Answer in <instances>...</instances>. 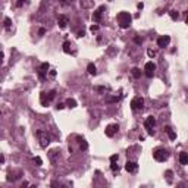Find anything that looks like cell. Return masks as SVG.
<instances>
[{
  "instance_id": "cell-28",
  "label": "cell",
  "mask_w": 188,
  "mask_h": 188,
  "mask_svg": "<svg viewBox=\"0 0 188 188\" xmlns=\"http://www.w3.org/2000/svg\"><path fill=\"white\" fill-rule=\"evenodd\" d=\"M110 169L113 172H119V166L116 165V163H110Z\"/></svg>"
},
{
  "instance_id": "cell-32",
  "label": "cell",
  "mask_w": 188,
  "mask_h": 188,
  "mask_svg": "<svg viewBox=\"0 0 188 188\" xmlns=\"http://www.w3.org/2000/svg\"><path fill=\"white\" fill-rule=\"evenodd\" d=\"M90 31H91V33L99 31V25H91V27H90Z\"/></svg>"
},
{
  "instance_id": "cell-15",
  "label": "cell",
  "mask_w": 188,
  "mask_h": 188,
  "mask_svg": "<svg viewBox=\"0 0 188 188\" xmlns=\"http://www.w3.org/2000/svg\"><path fill=\"white\" fill-rule=\"evenodd\" d=\"M49 156H50V162H52V163L55 165L56 162H57V157H59V153H57V150H52Z\"/></svg>"
},
{
  "instance_id": "cell-33",
  "label": "cell",
  "mask_w": 188,
  "mask_h": 188,
  "mask_svg": "<svg viewBox=\"0 0 188 188\" xmlns=\"http://www.w3.org/2000/svg\"><path fill=\"white\" fill-rule=\"evenodd\" d=\"M21 188H37V187H35V185H30L28 182H24V184H22V187H21Z\"/></svg>"
},
{
  "instance_id": "cell-21",
  "label": "cell",
  "mask_w": 188,
  "mask_h": 188,
  "mask_svg": "<svg viewBox=\"0 0 188 188\" xmlns=\"http://www.w3.org/2000/svg\"><path fill=\"white\" fill-rule=\"evenodd\" d=\"M66 106L71 107V109H74V107H77V101H75L74 99H68L66 100Z\"/></svg>"
},
{
  "instance_id": "cell-12",
  "label": "cell",
  "mask_w": 188,
  "mask_h": 188,
  "mask_svg": "<svg viewBox=\"0 0 188 188\" xmlns=\"http://www.w3.org/2000/svg\"><path fill=\"white\" fill-rule=\"evenodd\" d=\"M68 16H65V15H59V18H57V24H59V27L63 30V28H66L68 25Z\"/></svg>"
},
{
  "instance_id": "cell-31",
  "label": "cell",
  "mask_w": 188,
  "mask_h": 188,
  "mask_svg": "<svg viewBox=\"0 0 188 188\" xmlns=\"http://www.w3.org/2000/svg\"><path fill=\"white\" fill-rule=\"evenodd\" d=\"M52 188H62V185H60L57 181H53V182H52Z\"/></svg>"
},
{
  "instance_id": "cell-11",
  "label": "cell",
  "mask_w": 188,
  "mask_h": 188,
  "mask_svg": "<svg viewBox=\"0 0 188 188\" xmlns=\"http://www.w3.org/2000/svg\"><path fill=\"white\" fill-rule=\"evenodd\" d=\"M49 68H50V65H49L47 62H44V63H41V65H40V71H38V75H40V78H41V79H44V74H47Z\"/></svg>"
},
{
  "instance_id": "cell-19",
  "label": "cell",
  "mask_w": 188,
  "mask_h": 188,
  "mask_svg": "<svg viewBox=\"0 0 188 188\" xmlns=\"http://www.w3.org/2000/svg\"><path fill=\"white\" fill-rule=\"evenodd\" d=\"M131 72H132V77L134 78H140V77H141V69H140V68H132V71H131Z\"/></svg>"
},
{
  "instance_id": "cell-17",
  "label": "cell",
  "mask_w": 188,
  "mask_h": 188,
  "mask_svg": "<svg viewBox=\"0 0 188 188\" xmlns=\"http://www.w3.org/2000/svg\"><path fill=\"white\" fill-rule=\"evenodd\" d=\"M165 131L167 132V135H169V138H170V140H176V134L172 131V128H170V126H165Z\"/></svg>"
},
{
  "instance_id": "cell-37",
  "label": "cell",
  "mask_w": 188,
  "mask_h": 188,
  "mask_svg": "<svg viewBox=\"0 0 188 188\" xmlns=\"http://www.w3.org/2000/svg\"><path fill=\"white\" fill-rule=\"evenodd\" d=\"M84 35H85L84 31H79V33H78V37H79V38H81V37H84Z\"/></svg>"
},
{
  "instance_id": "cell-5",
  "label": "cell",
  "mask_w": 188,
  "mask_h": 188,
  "mask_svg": "<svg viewBox=\"0 0 188 188\" xmlns=\"http://www.w3.org/2000/svg\"><path fill=\"white\" fill-rule=\"evenodd\" d=\"M156 125V119L153 116H148L145 121H144V126H145V129L148 131L150 135H154V131H153V126Z\"/></svg>"
},
{
  "instance_id": "cell-1",
  "label": "cell",
  "mask_w": 188,
  "mask_h": 188,
  "mask_svg": "<svg viewBox=\"0 0 188 188\" xmlns=\"http://www.w3.org/2000/svg\"><path fill=\"white\" fill-rule=\"evenodd\" d=\"M131 22H132L131 13H128V12H119V13H118V24H119L121 28H123V30L129 28Z\"/></svg>"
},
{
  "instance_id": "cell-36",
  "label": "cell",
  "mask_w": 188,
  "mask_h": 188,
  "mask_svg": "<svg viewBox=\"0 0 188 188\" xmlns=\"http://www.w3.org/2000/svg\"><path fill=\"white\" fill-rule=\"evenodd\" d=\"M38 34H40V35H44V34H46V30H44V28H40Z\"/></svg>"
},
{
  "instance_id": "cell-38",
  "label": "cell",
  "mask_w": 188,
  "mask_h": 188,
  "mask_svg": "<svg viewBox=\"0 0 188 188\" xmlns=\"http://www.w3.org/2000/svg\"><path fill=\"white\" fill-rule=\"evenodd\" d=\"M137 8H138V9H143V8H144V3H138V5H137Z\"/></svg>"
},
{
  "instance_id": "cell-3",
  "label": "cell",
  "mask_w": 188,
  "mask_h": 188,
  "mask_svg": "<svg viewBox=\"0 0 188 188\" xmlns=\"http://www.w3.org/2000/svg\"><path fill=\"white\" fill-rule=\"evenodd\" d=\"M153 157H154V160L157 162H165L167 160V157H169V153H167V150L165 148H157L153 151Z\"/></svg>"
},
{
  "instance_id": "cell-23",
  "label": "cell",
  "mask_w": 188,
  "mask_h": 188,
  "mask_svg": "<svg viewBox=\"0 0 188 188\" xmlns=\"http://www.w3.org/2000/svg\"><path fill=\"white\" fill-rule=\"evenodd\" d=\"M169 16H170L173 21H176L178 18H179V13H178L176 11H169Z\"/></svg>"
},
{
  "instance_id": "cell-22",
  "label": "cell",
  "mask_w": 188,
  "mask_h": 188,
  "mask_svg": "<svg viewBox=\"0 0 188 188\" xmlns=\"http://www.w3.org/2000/svg\"><path fill=\"white\" fill-rule=\"evenodd\" d=\"M18 178L19 176H16V175H15V173H8V178H6V179H8V182H13V181H16V179H18Z\"/></svg>"
},
{
  "instance_id": "cell-24",
  "label": "cell",
  "mask_w": 188,
  "mask_h": 188,
  "mask_svg": "<svg viewBox=\"0 0 188 188\" xmlns=\"http://www.w3.org/2000/svg\"><path fill=\"white\" fill-rule=\"evenodd\" d=\"M166 179H167V182H169V184H170V182H172V175H173V173H172V170H166Z\"/></svg>"
},
{
  "instance_id": "cell-18",
  "label": "cell",
  "mask_w": 188,
  "mask_h": 188,
  "mask_svg": "<svg viewBox=\"0 0 188 188\" xmlns=\"http://www.w3.org/2000/svg\"><path fill=\"white\" fill-rule=\"evenodd\" d=\"M71 47H72V46H71V43H69V41H65V43H63V52L69 55V53L72 52V49H71Z\"/></svg>"
},
{
  "instance_id": "cell-7",
  "label": "cell",
  "mask_w": 188,
  "mask_h": 188,
  "mask_svg": "<svg viewBox=\"0 0 188 188\" xmlns=\"http://www.w3.org/2000/svg\"><path fill=\"white\" fill-rule=\"evenodd\" d=\"M143 106H144V99L143 97H135V99H132V101H131L132 110H140V109H143Z\"/></svg>"
},
{
  "instance_id": "cell-6",
  "label": "cell",
  "mask_w": 188,
  "mask_h": 188,
  "mask_svg": "<svg viewBox=\"0 0 188 188\" xmlns=\"http://www.w3.org/2000/svg\"><path fill=\"white\" fill-rule=\"evenodd\" d=\"M104 9H106V6L104 5H101V6H99L96 11H94V13H93V21L97 24L101 21V16H103V12H104Z\"/></svg>"
},
{
  "instance_id": "cell-30",
  "label": "cell",
  "mask_w": 188,
  "mask_h": 188,
  "mask_svg": "<svg viewBox=\"0 0 188 188\" xmlns=\"http://www.w3.org/2000/svg\"><path fill=\"white\" fill-rule=\"evenodd\" d=\"M118 159H119V157H118V154L110 156V163H116V162H118Z\"/></svg>"
},
{
  "instance_id": "cell-10",
  "label": "cell",
  "mask_w": 188,
  "mask_h": 188,
  "mask_svg": "<svg viewBox=\"0 0 188 188\" xmlns=\"http://www.w3.org/2000/svg\"><path fill=\"white\" fill-rule=\"evenodd\" d=\"M125 169H126V172L132 173V172H135V170L138 169V166H137V163H135V162H132V160H128V162L125 163Z\"/></svg>"
},
{
  "instance_id": "cell-39",
  "label": "cell",
  "mask_w": 188,
  "mask_h": 188,
  "mask_svg": "<svg viewBox=\"0 0 188 188\" xmlns=\"http://www.w3.org/2000/svg\"><path fill=\"white\" fill-rule=\"evenodd\" d=\"M50 77H56V71H50Z\"/></svg>"
},
{
  "instance_id": "cell-40",
  "label": "cell",
  "mask_w": 188,
  "mask_h": 188,
  "mask_svg": "<svg viewBox=\"0 0 188 188\" xmlns=\"http://www.w3.org/2000/svg\"><path fill=\"white\" fill-rule=\"evenodd\" d=\"M3 62V53H0V63Z\"/></svg>"
},
{
  "instance_id": "cell-35",
  "label": "cell",
  "mask_w": 188,
  "mask_h": 188,
  "mask_svg": "<svg viewBox=\"0 0 188 188\" xmlns=\"http://www.w3.org/2000/svg\"><path fill=\"white\" fill-rule=\"evenodd\" d=\"M56 107H57V110H60V109H63V107H65V104H62V103H59V104H57Z\"/></svg>"
},
{
  "instance_id": "cell-14",
  "label": "cell",
  "mask_w": 188,
  "mask_h": 188,
  "mask_svg": "<svg viewBox=\"0 0 188 188\" xmlns=\"http://www.w3.org/2000/svg\"><path fill=\"white\" fill-rule=\"evenodd\" d=\"M179 162H181V165H188V154L185 151L179 153Z\"/></svg>"
},
{
  "instance_id": "cell-2",
  "label": "cell",
  "mask_w": 188,
  "mask_h": 188,
  "mask_svg": "<svg viewBox=\"0 0 188 188\" xmlns=\"http://www.w3.org/2000/svg\"><path fill=\"white\" fill-rule=\"evenodd\" d=\"M37 137H38V141H40V145H41V147H47L49 144L52 143L50 134L47 132V131H44V129L37 131Z\"/></svg>"
},
{
  "instance_id": "cell-16",
  "label": "cell",
  "mask_w": 188,
  "mask_h": 188,
  "mask_svg": "<svg viewBox=\"0 0 188 188\" xmlns=\"http://www.w3.org/2000/svg\"><path fill=\"white\" fill-rule=\"evenodd\" d=\"M87 71H88L90 75H96V74H97V68H96V65H94V63H88Z\"/></svg>"
},
{
  "instance_id": "cell-27",
  "label": "cell",
  "mask_w": 188,
  "mask_h": 188,
  "mask_svg": "<svg viewBox=\"0 0 188 188\" xmlns=\"http://www.w3.org/2000/svg\"><path fill=\"white\" fill-rule=\"evenodd\" d=\"M11 25H12V21H11V18H5V27L9 30L11 28Z\"/></svg>"
},
{
  "instance_id": "cell-13",
  "label": "cell",
  "mask_w": 188,
  "mask_h": 188,
  "mask_svg": "<svg viewBox=\"0 0 188 188\" xmlns=\"http://www.w3.org/2000/svg\"><path fill=\"white\" fill-rule=\"evenodd\" d=\"M40 101H41V104L43 106H49V103H50V100L47 97V93H40Z\"/></svg>"
},
{
  "instance_id": "cell-9",
  "label": "cell",
  "mask_w": 188,
  "mask_h": 188,
  "mask_svg": "<svg viewBox=\"0 0 188 188\" xmlns=\"http://www.w3.org/2000/svg\"><path fill=\"white\" fill-rule=\"evenodd\" d=\"M170 43V37L169 35H162L157 38V46L159 47H166V46Z\"/></svg>"
},
{
  "instance_id": "cell-34",
  "label": "cell",
  "mask_w": 188,
  "mask_h": 188,
  "mask_svg": "<svg viewBox=\"0 0 188 188\" xmlns=\"http://www.w3.org/2000/svg\"><path fill=\"white\" fill-rule=\"evenodd\" d=\"M81 6H84V8H90V6H93V3H84V2H81Z\"/></svg>"
},
{
  "instance_id": "cell-4",
  "label": "cell",
  "mask_w": 188,
  "mask_h": 188,
  "mask_svg": "<svg viewBox=\"0 0 188 188\" xmlns=\"http://www.w3.org/2000/svg\"><path fill=\"white\" fill-rule=\"evenodd\" d=\"M154 71H156V63H153V62H147V63L144 65V74H145L147 78L153 77V75H154Z\"/></svg>"
},
{
  "instance_id": "cell-20",
  "label": "cell",
  "mask_w": 188,
  "mask_h": 188,
  "mask_svg": "<svg viewBox=\"0 0 188 188\" xmlns=\"http://www.w3.org/2000/svg\"><path fill=\"white\" fill-rule=\"evenodd\" d=\"M79 148L81 150H87L88 148V144H87V141L84 138H79Z\"/></svg>"
},
{
  "instance_id": "cell-26",
  "label": "cell",
  "mask_w": 188,
  "mask_h": 188,
  "mask_svg": "<svg viewBox=\"0 0 188 188\" xmlns=\"http://www.w3.org/2000/svg\"><path fill=\"white\" fill-rule=\"evenodd\" d=\"M55 96H56V91H55V90H52L50 93H47V97H49V100H50V101L55 99Z\"/></svg>"
},
{
  "instance_id": "cell-25",
  "label": "cell",
  "mask_w": 188,
  "mask_h": 188,
  "mask_svg": "<svg viewBox=\"0 0 188 188\" xmlns=\"http://www.w3.org/2000/svg\"><path fill=\"white\" fill-rule=\"evenodd\" d=\"M34 163H35L37 166H41V165H43V160H41V157H38V156H37V157H34Z\"/></svg>"
},
{
  "instance_id": "cell-29",
  "label": "cell",
  "mask_w": 188,
  "mask_h": 188,
  "mask_svg": "<svg viewBox=\"0 0 188 188\" xmlns=\"http://www.w3.org/2000/svg\"><path fill=\"white\" fill-rule=\"evenodd\" d=\"M147 55H148V57H151V59H153V57L156 56V52H154V50H151V49H148V50H147Z\"/></svg>"
},
{
  "instance_id": "cell-8",
  "label": "cell",
  "mask_w": 188,
  "mask_h": 188,
  "mask_svg": "<svg viewBox=\"0 0 188 188\" xmlns=\"http://www.w3.org/2000/svg\"><path fill=\"white\" fill-rule=\"evenodd\" d=\"M118 129H119V125H118V123H112V125H107V126H106L104 134H106L107 137H115V134L118 132Z\"/></svg>"
}]
</instances>
